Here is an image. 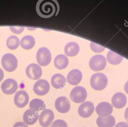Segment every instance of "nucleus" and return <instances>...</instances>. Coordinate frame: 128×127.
Wrapping results in <instances>:
<instances>
[{
    "label": "nucleus",
    "instance_id": "obj_4",
    "mask_svg": "<svg viewBox=\"0 0 128 127\" xmlns=\"http://www.w3.org/2000/svg\"><path fill=\"white\" fill-rule=\"evenodd\" d=\"M36 58L39 65L42 66H46L48 65L51 61V53L48 48L45 47H42L38 50Z\"/></svg>",
    "mask_w": 128,
    "mask_h": 127
},
{
    "label": "nucleus",
    "instance_id": "obj_31",
    "mask_svg": "<svg viewBox=\"0 0 128 127\" xmlns=\"http://www.w3.org/2000/svg\"><path fill=\"white\" fill-rule=\"evenodd\" d=\"M124 118L126 121L128 123V107L126 109L124 112Z\"/></svg>",
    "mask_w": 128,
    "mask_h": 127
},
{
    "label": "nucleus",
    "instance_id": "obj_5",
    "mask_svg": "<svg viewBox=\"0 0 128 127\" xmlns=\"http://www.w3.org/2000/svg\"><path fill=\"white\" fill-rule=\"evenodd\" d=\"M70 97V100L74 103H83L86 98L87 92L84 87L76 86L72 89Z\"/></svg>",
    "mask_w": 128,
    "mask_h": 127
},
{
    "label": "nucleus",
    "instance_id": "obj_8",
    "mask_svg": "<svg viewBox=\"0 0 128 127\" xmlns=\"http://www.w3.org/2000/svg\"><path fill=\"white\" fill-rule=\"evenodd\" d=\"M50 88V84L48 81L44 79H40L34 85L33 91L38 95L44 96L48 92Z\"/></svg>",
    "mask_w": 128,
    "mask_h": 127
},
{
    "label": "nucleus",
    "instance_id": "obj_3",
    "mask_svg": "<svg viewBox=\"0 0 128 127\" xmlns=\"http://www.w3.org/2000/svg\"><path fill=\"white\" fill-rule=\"evenodd\" d=\"M2 65L4 69L8 72L14 71L18 66L16 57L11 53H6L2 58Z\"/></svg>",
    "mask_w": 128,
    "mask_h": 127
},
{
    "label": "nucleus",
    "instance_id": "obj_6",
    "mask_svg": "<svg viewBox=\"0 0 128 127\" xmlns=\"http://www.w3.org/2000/svg\"><path fill=\"white\" fill-rule=\"evenodd\" d=\"M106 58L100 54L93 56L89 61V66L90 68L94 71H98L103 70L106 67Z\"/></svg>",
    "mask_w": 128,
    "mask_h": 127
},
{
    "label": "nucleus",
    "instance_id": "obj_23",
    "mask_svg": "<svg viewBox=\"0 0 128 127\" xmlns=\"http://www.w3.org/2000/svg\"><path fill=\"white\" fill-rule=\"evenodd\" d=\"M29 107L30 109L38 112L46 109V104L42 100L36 98L30 101L29 104Z\"/></svg>",
    "mask_w": 128,
    "mask_h": 127
},
{
    "label": "nucleus",
    "instance_id": "obj_16",
    "mask_svg": "<svg viewBox=\"0 0 128 127\" xmlns=\"http://www.w3.org/2000/svg\"><path fill=\"white\" fill-rule=\"evenodd\" d=\"M127 102L126 96L122 92L116 93L112 98V103L114 107L117 109L124 108Z\"/></svg>",
    "mask_w": 128,
    "mask_h": 127
},
{
    "label": "nucleus",
    "instance_id": "obj_25",
    "mask_svg": "<svg viewBox=\"0 0 128 127\" xmlns=\"http://www.w3.org/2000/svg\"><path fill=\"white\" fill-rule=\"evenodd\" d=\"M20 43V39L14 35H12L8 37L6 42L8 48L11 50L16 49L18 47Z\"/></svg>",
    "mask_w": 128,
    "mask_h": 127
},
{
    "label": "nucleus",
    "instance_id": "obj_1",
    "mask_svg": "<svg viewBox=\"0 0 128 127\" xmlns=\"http://www.w3.org/2000/svg\"><path fill=\"white\" fill-rule=\"evenodd\" d=\"M36 8L40 16L48 18L56 15L58 13L60 7L56 0H40L37 2Z\"/></svg>",
    "mask_w": 128,
    "mask_h": 127
},
{
    "label": "nucleus",
    "instance_id": "obj_30",
    "mask_svg": "<svg viewBox=\"0 0 128 127\" xmlns=\"http://www.w3.org/2000/svg\"><path fill=\"white\" fill-rule=\"evenodd\" d=\"M115 127H128V124L124 122H121L116 124Z\"/></svg>",
    "mask_w": 128,
    "mask_h": 127
},
{
    "label": "nucleus",
    "instance_id": "obj_32",
    "mask_svg": "<svg viewBox=\"0 0 128 127\" xmlns=\"http://www.w3.org/2000/svg\"><path fill=\"white\" fill-rule=\"evenodd\" d=\"M4 77V73L2 70L0 68V82L2 81Z\"/></svg>",
    "mask_w": 128,
    "mask_h": 127
},
{
    "label": "nucleus",
    "instance_id": "obj_7",
    "mask_svg": "<svg viewBox=\"0 0 128 127\" xmlns=\"http://www.w3.org/2000/svg\"><path fill=\"white\" fill-rule=\"evenodd\" d=\"M54 118V116L52 111L48 109H44L39 116V124L42 127H48L52 124Z\"/></svg>",
    "mask_w": 128,
    "mask_h": 127
},
{
    "label": "nucleus",
    "instance_id": "obj_2",
    "mask_svg": "<svg viewBox=\"0 0 128 127\" xmlns=\"http://www.w3.org/2000/svg\"><path fill=\"white\" fill-rule=\"evenodd\" d=\"M108 80L106 75L102 73L94 74L90 79L91 87L95 90L101 91L107 86Z\"/></svg>",
    "mask_w": 128,
    "mask_h": 127
},
{
    "label": "nucleus",
    "instance_id": "obj_28",
    "mask_svg": "<svg viewBox=\"0 0 128 127\" xmlns=\"http://www.w3.org/2000/svg\"><path fill=\"white\" fill-rule=\"evenodd\" d=\"M10 29L14 33L20 34L24 31V26H17V27L10 26Z\"/></svg>",
    "mask_w": 128,
    "mask_h": 127
},
{
    "label": "nucleus",
    "instance_id": "obj_12",
    "mask_svg": "<svg viewBox=\"0 0 128 127\" xmlns=\"http://www.w3.org/2000/svg\"><path fill=\"white\" fill-rule=\"evenodd\" d=\"M54 107L59 113L62 114L66 113L70 110V102L66 97L60 96L56 99L54 103Z\"/></svg>",
    "mask_w": 128,
    "mask_h": 127
},
{
    "label": "nucleus",
    "instance_id": "obj_18",
    "mask_svg": "<svg viewBox=\"0 0 128 127\" xmlns=\"http://www.w3.org/2000/svg\"><path fill=\"white\" fill-rule=\"evenodd\" d=\"M96 124L99 127H113L116 125V120L114 116L98 117Z\"/></svg>",
    "mask_w": 128,
    "mask_h": 127
},
{
    "label": "nucleus",
    "instance_id": "obj_13",
    "mask_svg": "<svg viewBox=\"0 0 128 127\" xmlns=\"http://www.w3.org/2000/svg\"><path fill=\"white\" fill-rule=\"evenodd\" d=\"M29 96L26 92L24 90L18 91L14 96V103L16 107L20 108L24 107L28 103Z\"/></svg>",
    "mask_w": 128,
    "mask_h": 127
},
{
    "label": "nucleus",
    "instance_id": "obj_29",
    "mask_svg": "<svg viewBox=\"0 0 128 127\" xmlns=\"http://www.w3.org/2000/svg\"><path fill=\"white\" fill-rule=\"evenodd\" d=\"M13 127H28V126L24 122H18L14 125Z\"/></svg>",
    "mask_w": 128,
    "mask_h": 127
},
{
    "label": "nucleus",
    "instance_id": "obj_24",
    "mask_svg": "<svg viewBox=\"0 0 128 127\" xmlns=\"http://www.w3.org/2000/svg\"><path fill=\"white\" fill-rule=\"evenodd\" d=\"M106 59L110 64L112 65H118L122 61L123 57L116 52L112 50H109L107 53Z\"/></svg>",
    "mask_w": 128,
    "mask_h": 127
},
{
    "label": "nucleus",
    "instance_id": "obj_14",
    "mask_svg": "<svg viewBox=\"0 0 128 127\" xmlns=\"http://www.w3.org/2000/svg\"><path fill=\"white\" fill-rule=\"evenodd\" d=\"M113 111L112 105L106 102L99 103L96 108V114L100 117H107L111 115Z\"/></svg>",
    "mask_w": 128,
    "mask_h": 127
},
{
    "label": "nucleus",
    "instance_id": "obj_21",
    "mask_svg": "<svg viewBox=\"0 0 128 127\" xmlns=\"http://www.w3.org/2000/svg\"><path fill=\"white\" fill-rule=\"evenodd\" d=\"M54 65L58 69L62 70L66 68L68 64V59L65 55H57L54 59Z\"/></svg>",
    "mask_w": 128,
    "mask_h": 127
},
{
    "label": "nucleus",
    "instance_id": "obj_34",
    "mask_svg": "<svg viewBox=\"0 0 128 127\" xmlns=\"http://www.w3.org/2000/svg\"></svg>",
    "mask_w": 128,
    "mask_h": 127
},
{
    "label": "nucleus",
    "instance_id": "obj_15",
    "mask_svg": "<svg viewBox=\"0 0 128 127\" xmlns=\"http://www.w3.org/2000/svg\"><path fill=\"white\" fill-rule=\"evenodd\" d=\"M38 118V113L30 109L26 110L23 115V121L26 125H34L37 122Z\"/></svg>",
    "mask_w": 128,
    "mask_h": 127
},
{
    "label": "nucleus",
    "instance_id": "obj_11",
    "mask_svg": "<svg viewBox=\"0 0 128 127\" xmlns=\"http://www.w3.org/2000/svg\"><path fill=\"white\" fill-rule=\"evenodd\" d=\"M26 76L30 79L37 80L40 78L42 75V69L40 66L36 63L29 64L26 70Z\"/></svg>",
    "mask_w": 128,
    "mask_h": 127
},
{
    "label": "nucleus",
    "instance_id": "obj_9",
    "mask_svg": "<svg viewBox=\"0 0 128 127\" xmlns=\"http://www.w3.org/2000/svg\"><path fill=\"white\" fill-rule=\"evenodd\" d=\"M18 88V83L15 80L11 78L5 80L1 85L2 92L6 95H12L14 93Z\"/></svg>",
    "mask_w": 128,
    "mask_h": 127
},
{
    "label": "nucleus",
    "instance_id": "obj_20",
    "mask_svg": "<svg viewBox=\"0 0 128 127\" xmlns=\"http://www.w3.org/2000/svg\"><path fill=\"white\" fill-rule=\"evenodd\" d=\"M80 51L78 44L75 42H68L64 47V53L66 56L73 57L76 55Z\"/></svg>",
    "mask_w": 128,
    "mask_h": 127
},
{
    "label": "nucleus",
    "instance_id": "obj_17",
    "mask_svg": "<svg viewBox=\"0 0 128 127\" xmlns=\"http://www.w3.org/2000/svg\"><path fill=\"white\" fill-rule=\"evenodd\" d=\"M82 75L81 71L78 69H74L71 70L68 74L66 80L72 85H77L81 81Z\"/></svg>",
    "mask_w": 128,
    "mask_h": 127
},
{
    "label": "nucleus",
    "instance_id": "obj_27",
    "mask_svg": "<svg viewBox=\"0 0 128 127\" xmlns=\"http://www.w3.org/2000/svg\"><path fill=\"white\" fill-rule=\"evenodd\" d=\"M50 127H68L66 123L64 121L62 120L58 119L54 121L52 123Z\"/></svg>",
    "mask_w": 128,
    "mask_h": 127
},
{
    "label": "nucleus",
    "instance_id": "obj_10",
    "mask_svg": "<svg viewBox=\"0 0 128 127\" xmlns=\"http://www.w3.org/2000/svg\"><path fill=\"white\" fill-rule=\"evenodd\" d=\"M94 106L92 102L86 101L80 105L78 108V114L82 118L90 117L94 113Z\"/></svg>",
    "mask_w": 128,
    "mask_h": 127
},
{
    "label": "nucleus",
    "instance_id": "obj_33",
    "mask_svg": "<svg viewBox=\"0 0 128 127\" xmlns=\"http://www.w3.org/2000/svg\"><path fill=\"white\" fill-rule=\"evenodd\" d=\"M124 91L126 92V93L128 94V80L126 82V83L124 84Z\"/></svg>",
    "mask_w": 128,
    "mask_h": 127
},
{
    "label": "nucleus",
    "instance_id": "obj_19",
    "mask_svg": "<svg viewBox=\"0 0 128 127\" xmlns=\"http://www.w3.org/2000/svg\"><path fill=\"white\" fill-rule=\"evenodd\" d=\"M66 83V78L61 74H55L51 78V84L56 89H60L64 87Z\"/></svg>",
    "mask_w": 128,
    "mask_h": 127
},
{
    "label": "nucleus",
    "instance_id": "obj_22",
    "mask_svg": "<svg viewBox=\"0 0 128 127\" xmlns=\"http://www.w3.org/2000/svg\"><path fill=\"white\" fill-rule=\"evenodd\" d=\"M35 39L32 35H26L23 37L20 41L21 47L26 50L32 49L35 45Z\"/></svg>",
    "mask_w": 128,
    "mask_h": 127
},
{
    "label": "nucleus",
    "instance_id": "obj_26",
    "mask_svg": "<svg viewBox=\"0 0 128 127\" xmlns=\"http://www.w3.org/2000/svg\"><path fill=\"white\" fill-rule=\"evenodd\" d=\"M90 47L92 51L96 53L102 52L105 49L104 47H102L101 45L96 44L95 43L92 42H91L90 43Z\"/></svg>",
    "mask_w": 128,
    "mask_h": 127
}]
</instances>
